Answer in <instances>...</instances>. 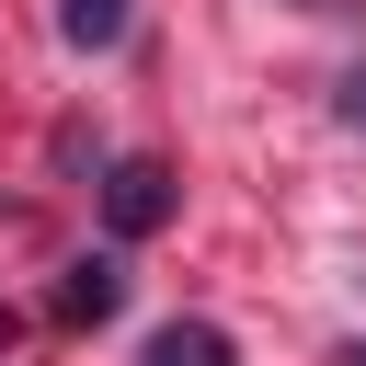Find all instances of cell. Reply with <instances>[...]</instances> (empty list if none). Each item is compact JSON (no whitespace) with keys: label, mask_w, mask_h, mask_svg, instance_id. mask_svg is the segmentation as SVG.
I'll use <instances>...</instances> for the list:
<instances>
[{"label":"cell","mask_w":366,"mask_h":366,"mask_svg":"<svg viewBox=\"0 0 366 366\" xmlns=\"http://www.w3.org/2000/svg\"><path fill=\"white\" fill-rule=\"evenodd\" d=\"M114 309H126V263L114 252H80L57 274V320H114Z\"/></svg>","instance_id":"2"},{"label":"cell","mask_w":366,"mask_h":366,"mask_svg":"<svg viewBox=\"0 0 366 366\" xmlns=\"http://www.w3.org/2000/svg\"><path fill=\"white\" fill-rule=\"evenodd\" d=\"M343 366H366V343H343Z\"/></svg>","instance_id":"7"},{"label":"cell","mask_w":366,"mask_h":366,"mask_svg":"<svg viewBox=\"0 0 366 366\" xmlns=\"http://www.w3.org/2000/svg\"><path fill=\"white\" fill-rule=\"evenodd\" d=\"M57 34L92 57V46H114V34H126V0H57Z\"/></svg>","instance_id":"4"},{"label":"cell","mask_w":366,"mask_h":366,"mask_svg":"<svg viewBox=\"0 0 366 366\" xmlns=\"http://www.w3.org/2000/svg\"><path fill=\"white\" fill-rule=\"evenodd\" d=\"M332 114H343V126H366V69H343V92H332Z\"/></svg>","instance_id":"5"},{"label":"cell","mask_w":366,"mask_h":366,"mask_svg":"<svg viewBox=\"0 0 366 366\" xmlns=\"http://www.w3.org/2000/svg\"><path fill=\"white\" fill-rule=\"evenodd\" d=\"M297 11H343V0H297Z\"/></svg>","instance_id":"6"},{"label":"cell","mask_w":366,"mask_h":366,"mask_svg":"<svg viewBox=\"0 0 366 366\" xmlns=\"http://www.w3.org/2000/svg\"><path fill=\"white\" fill-rule=\"evenodd\" d=\"M137 366H240V343H229V332H217V320H160V332H149V355H137Z\"/></svg>","instance_id":"3"},{"label":"cell","mask_w":366,"mask_h":366,"mask_svg":"<svg viewBox=\"0 0 366 366\" xmlns=\"http://www.w3.org/2000/svg\"><path fill=\"white\" fill-rule=\"evenodd\" d=\"M160 217H172V172H160V160H114V172H103V229H114V240H149Z\"/></svg>","instance_id":"1"}]
</instances>
